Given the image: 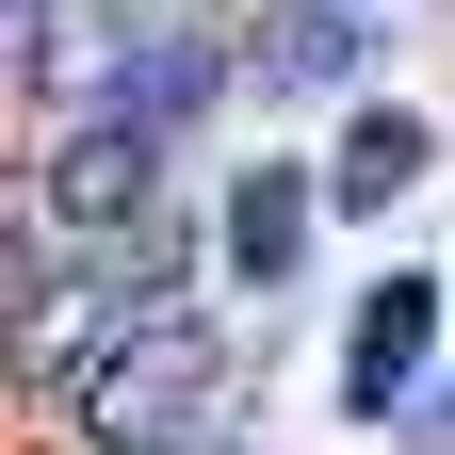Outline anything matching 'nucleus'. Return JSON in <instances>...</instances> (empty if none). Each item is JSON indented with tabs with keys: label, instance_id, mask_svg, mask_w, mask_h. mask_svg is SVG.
Segmentation results:
<instances>
[{
	"label": "nucleus",
	"instance_id": "f257e3e1",
	"mask_svg": "<svg viewBox=\"0 0 455 455\" xmlns=\"http://www.w3.org/2000/svg\"><path fill=\"white\" fill-rule=\"evenodd\" d=\"M180 390H212V325H196L180 293L98 309V358H82V407H98V439H147Z\"/></svg>",
	"mask_w": 455,
	"mask_h": 455
},
{
	"label": "nucleus",
	"instance_id": "f03ea898",
	"mask_svg": "<svg viewBox=\"0 0 455 455\" xmlns=\"http://www.w3.org/2000/svg\"><path fill=\"white\" fill-rule=\"evenodd\" d=\"M33 228H66V244H98V260L147 228V131H131V114H98L82 147L33 163Z\"/></svg>",
	"mask_w": 455,
	"mask_h": 455
},
{
	"label": "nucleus",
	"instance_id": "7ed1b4c3",
	"mask_svg": "<svg viewBox=\"0 0 455 455\" xmlns=\"http://www.w3.org/2000/svg\"><path fill=\"white\" fill-rule=\"evenodd\" d=\"M82 374V293L49 260V228H17V390H66Z\"/></svg>",
	"mask_w": 455,
	"mask_h": 455
},
{
	"label": "nucleus",
	"instance_id": "20e7f679",
	"mask_svg": "<svg viewBox=\"0 0 455 455\" xmlns=\"http://www.w3.org/2000/svg\"><path fill=\"white\" fill-rule=\"evenodd\" d=\"M423 325H439V293H423V276H390V293L358 309V341H341V407H390V390L423 374Z\"/></svg>",
	"mask_w": 455,
	"mask_h": 455
},
{
	"label": "nucleus",
	"instance_id": "39448f33",
	"mask_svg": "<svg viewBox=\"0 0 455 455\" xmlns=\"http://www.w3.org/2000/svg\"><path fill=\"white\" fill-rule=\"evenodd\" d=\"M293 244H309V180H244V196H228V260H244V293H276Z\"/></svg>",
	"mask_w": 455,
	"mask_h": 455
},
{
	"label": "nucleus",
	"instance_id": "423d86ee",
	"mask_svg": "<svg viewBox=\"0 0 455 455\" xmlns=\"http://www.w3.org/2000/svg\"><path fill=\"white\" fill-rule=\"evenodd\" d=\"M341 66H358V33H341V0H293V17H260V82H276V98H325Z\"/></svg>",
	"mask_w": 455,
	"mask_h": 455
},
{
	"label": "nucleus",
	"instance_id": "0eeeda50",
	"mask_svg": "<svg viewBox=\"0 0 455 455\" xmlns=\"http://www.w3.org/2000/svg\"><path fill=\"white\" fill-rule=\"evenodd\" d=\"M196 98H212V49H196V33H147L131 82H114V114H131V131H180Z\"/></svg>",
	"mask_w": 455,
	"mask_h": 455
},
{
	"label": "nucleus",
	"instance_id": "6e6552de",
	"mask_svg": "<svg viewBox=\"0 0 455 455\" xmlns=\"http://www.w3.org/2000/svg\"><path fill=\"white\" fill-rule=\"evenodd\" d=\"M407 180H423V114H358V131H341V163H325V196H358V212L407 196Z\"/></svg>",
	"mask_w": 455,
	"mask_h": 455
},
{
	"label": "nucleus",
	"instance_id": "1a4fd4ad",
	"mask_svg": "<svg viewBox=\"0 0 455 455\" xmlns=\"http://www.w3.org/2000/svg\"><path fill=\"white\" fill-rule=\"evenodd\" d=\"M17 17H49V0H17Z\"/></svg>",
	"mask_w": 455,
	"mask_h": 455
}]
</instances>
